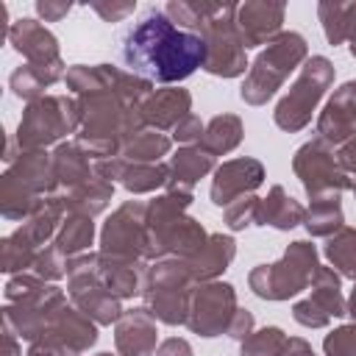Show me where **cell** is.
Here are the masks:
<instances>
[{"label":"cell","mask_w":356,"mask_h":356,"mask_svg":"<svg viewBox=\"0 0 356 356\" xmlns=\"http://www.w3.org/2000/svg\"><path fill=\"white\" fill-rule=\"evenodd\" d=\"M236 289L228 281H206L195 284L189 298V317L186 328L197 337H220L228 331L234 314H236Z\"/></svg>","instance_id":"5bb4252c"},{"label":"cell","mask_w":356,"mask_h":356,"mask_svg":"<svg viewBox=\"0 0 356 356\" xmlns=\"http://www.w3.org/2000/svg\"><path fill=\"white\" fill-rule=\"evenodd\" d=\"M350 56H353V58H356V44H350Z\"/></svg>","instance_id":"94428289"},{"label":"cell","mask_w":356,"mask_h":356,"mask_svg":"<svg viewBox=\"0 0 356 356\" xmlns=\"http://www.w3.org/2000/svg\"><path fill=\"white\" fill-rule=\"evenodd\" d=\"M314 134V139L325 142L334 150L356 136V81H345L339 89H334V95L317 114Z\"/></svg>","instance_id":"2e32d148"},{"label":"cell","mask_w":356,"mask_h":356,"mask_svg":"<svg viewBox=\"0 0 356 356\" xmlns=\"http://www.w3.org/2000/svg\"><path fill=\"white\" fill-rule=\"evenodd\" d=\"M64 303H67L64 289L56 284H44L33 298L3 306V328H8L25 342H36Z\"/></svg>","instance_id":"9a60e30c"},{"label":"cell","mask_w":356,"mask_h":356,"mask_svg":"<svg viewBox=\"0 0 356 356\" xmlns=\"http://www.w3.org/2000/svg\"><path fill=\"white\" fill-rule=\"evenodd\" d=\"M64 217H67V206H64L61 192H56V195L42 197V200L36 203V209L31 211V217L22 220V225H19L17 231H19L33 248L42 250L50 239H56V234H58Z\"/></svg>","instance_id":"cb8c5ba5"},{"label":"cell","mask_w":356,"mask_h":356,"mask_svg":"<svg viewBox=\"0 0 356 356\" xmlns=\"http://www.w3.org/2000/svg\"><path fill=\"white\" fill-rule=\"evenodd\" d=\"M220 3H209V0H170L164 6V14L184 31L189 33H200L203 25L217 14Z\"/></svg>","instance_id":"8d00e7d4"},{"label":"cell","mask_w":356,"mask_h":356,"mask_svg":"<svg viewBox=\"0 0 356 356\" xmlns=\"http://www.w3.org/2000/svg\"><path fill=\"white\" fill-rule=\"evenodd\" d=\"M259 203H261V197H256V195L236 197V200L228 203L225 211H222L225 225H228L231 231H245V228L256 225V220H259Z\"/></svg>","instance_id":"b9f144b4"},{"label":"cell","mask_w":356,"mask_h":356,"mask_svg":"<svg viewBox=\"0 0 356 356\" xmlns=\"http://www.w3.org/2000/svg\"><path fill=\"white\" fill-rule=\"evenodd\" d=\"M353 197H356V184H353Z\"/></svg>","instance_id":"6125c7cd"},{"label":"cell","mask_w":356,"mask_h":356,"mask_svg":"<svg viewBox=\"0 0 356 356\" xmlns=\"http://www.w3.org/2000/svg\"><path fill=\"white\" fill-rule=\"evenodd\" d=\"M214 170V156H209L197 145L178 147V153L170 159V181L164 189H192L200 178H206Z\"/></svg>","instance_id":"484cf974"},{"label":"cell","mask_w":356,"mask_h":356,"mask_svg":"<svg viewBox=\"0 0 356 356\" xmlns=\"http://www.w3.org/2000/svg\"><path fill=\"white\" fill-rule=\"evenodd\" d=\"M317 17L323 25V33L328 44H342L345 42V3L339 0H320L317 3Z\"/></svg>","instance_id":"60d3db41"},{"label":"cell","mask_w":356,"mask_h":356,"mask_svg":"<svg viewBox=\"0 0 356 356\" xmlns=\"http://www.w3.org/2000/svg\"><path fill=\"white\" fill-rule=\"evenodd\" d=\"M8 42L17 53L25 56V64L44 67V70H67L58 53V39L31 17H22L8 25Z\"/></svg>","instance_id":"ac0fdd59"},{"label":"cell","mask_w":356,"mask_h":356,"mask_svg":"<svg viewBox=\"0 0 356 356\" xmlns=\"http://www.w3.org/2000/svg\"><path fill=\"white\" fill-rule=\"evenodd\" d=\"M334 153H337L339 167H342L348 175H356V136H353V139H348V142H342Z\"/></svg>","instance_id":"db71d44e"},{"label":"cell","mask_w":356,"mask_h":356,"mask_svg":"<svg viewBox=\"0 0 356 356\" xmlns=\"http://www.w3.org/2000/svg\"><path fill=\"white\" fill-rule=\"evenodd\" d=\"M331 83H334V64L325 56L306 58L298 78L292 81L289 92L278 100V106L273 111L275 125L286 134L303 131L312 122V117H314L323 95L331 89Z\"/></svg>","instance_id":"9c48e42d"},{"label":"cell","mask_w":356,"mask_h":356,"mask_svg":"<svg viewBox=\"0 0 356 356\" xmlns=\"http://www.w3.org/2000/svg\"><path fill=\"white\" fill-rule=\"evenodd\" d=\"M145 270H147V264L111 261V259H103V256H100V281H103V286H106L114 298H120V300L134 298V295H142Z\"/></svg>","instance_id":"f546056e"},{"label":"cell","mask_w":356,"mask_h":356,"mask_svg":"<svg viewBox=\"0 0 356 356\" xmlns=\"http://www.w3.org/2000/svg\"><path fill=\"white\" fill-rule=\"evenodd\" d=\"M256 331V320H253V312H248V309H236V314H234V320H231V325H228V337L231 339H239V342H245L250 334Z\"/></svg>","instance_id":"c3c4849f"},{"label":"cell","mask_w":356,"mask_h":356,"mask_svg":"<svg viewBox=\"0 0 356 356\" xmlns=\"http://www.w3.org/2000/svg\"><path fill=\"white\" fill-rule=\"evenodd\" d=\"M264 184V164L259 159L250 156H239V159H228L214 170L211 178V203L225 209L228 203H234L236 197L253 195L259 186Z\"/></svg>","instance_id":"e0dca14e"},{"label":"cell","mask_w":356,"mask_h":356,"mask_svg":"<svg viewBox=\"0 0 356 356\" xmlns=\"http://www.w3.org/2000/svg\"><path fill=\"white\" fill-rule=\"evenodd\" d=\"M234 256H236L234 236H228V234H209L206 245L186 261V267L192 273V281L195 284L217 281L228 270V264L234 261Z\"/></svg>","instance_id":"603a6c76"},{"label":"cell","mask_w":356,"mask_h":356,"mask_svg":"<svg viewBox=\"0 0 356 356\" xmlns=\"http://www.w3.org/2000/svg\"><path fill=\"white\" fill-rule=\"evenodd\" d=\"M64 197V206H67V214H81V217H97L108 209L111 197H114V184L103 181V178H89L86 184L75 186V189H67L61 192Z\"/></svg>","instance_id":"83f0119b"},{"label":"cell","mask_w":356,"mask_h":356,"mask_svg":"<svg viewBox=\"0 0 356 356\" xmlns=\"http://www.w3.org/2000/svg\"><path fill=\"white\" fill-rule=\"evenodd\" d=\"M92 242H95V222H92V217H81V214H67L56 239H53V245L67 259L86 253Z\"/></svg>","instance_id":"e575fe53"},{"label":"cell","mask_w":356,"mask_h":356,"mask_svg":"<svg viewBox=\"0 0 356 356\" xmlns=\"http://www.w3.org/2000/svg\"><path fill=\"white\" fill-rule=\"evenodd\" d=\"M345 39L356 44V0L345 3Z\"/></svg>","instance_id":"9f6ffc18"},{"label":"cell","mask_w":356,"mask_h":356,"mask_svg":"<svg viewBox=\"0 0 356 356\" xmlns=\"http://www.w3.org/2000/svg\"><path fill=\"white\" fill-rule=\"evenodd\" d=\"M147 203L125 200L100 228V256L111 261L147 264Z\"/></svg>","instance_id":"7c38bea8"},{"label":"cell","mask_w":356,"mask_h":356,"mask_svg":"<svg viewBox=\"0 0 356 356\" xmlns=\"http://www.w3.org/2000/svg\"><path fill=\"white\" fill-rule=\"evenodd\" d=\"M309 58V44L298 31H281L250 64L239 97L248 106H264L289 78V72H295L298 67H303V61Z\"/></svg>","instance_id":"5b68a950"},{"label":"cell","mask_w":356,"mask_h":356,"mask_svg":"<svg viewBox=\"0 0 356 356\" xmlns=\"http://www.w3.org/2000/svg\"><path fill=\"white\" fill-rule=\"evenodd\" d=\"M284 17H286L284 3H273V0H245V3H239L236 6V31H239V39H242L245 50L270 44L281 33Z\"/></svg>","instance_id":"d6986e66"},{"label":"cell","mask_w":356,"mask_h":356,"mask_svg":"<svg viewBox=\"0 0 356 356\" xmlns=\"http://www.w3.org/2000/svg\"><path fill=\"white\" fill-rule=\"evenodd\" d=\"M67 295L97 325H111L122 317V300L100 281V253H81L67 261Z\"/></svg>","instance_id":"30bf717a"},{"label":"cell","mask_w":356,"mask_h":356,"mask_svg":"<svg viewBox=\"0 0 356 356\" xmlns=\"http://www.w3.org/2000/svg\"><path fill=\"white\" fill-rule=\"evenodd\" d=\"M286 334L278 325H264L239 342V356H281L286 348Z\"/></svg>","instance_id":"ab89813d"},{"label":"cell","mask_w":356,"mask_h":356,"mask_svg":"<svg viewBox=\"0 0 356 356\" xmlns=\"http://www.w3.org/2000/svg\"><path fill=\"white\" fill-rule=\"evenodd\" d=\"M292 317H295V323H300L303 328H325V325L331 323V317H328L312 298L298 300V303L292 306Z\"/></svg>","instance_id":"bcb514c9"},{"label":"cell","mask_w":356,"mask_h":356,"mask_svg":"<svg viewBox=\"0 0 356 356\" xmlns=\"http://www.w3.org/2000/svg\"><path fill=\"white\" fill-rule=\"evenodd\" d=\"M0 356H22V348H19V337L11 334L8 328H3V350Z\"/></svg>","instance_id":"6f0895ef"},{"label":"cell","mask_w":356,"mask_h":356,"mask_svg":"<svg viewBox=\"0 0 356 356\" xmlns=\"http://www.w3.org/2000/svg\"><path fill=\"white\" fill-rule=\"evenodd\" d=\"M67 261H70V259H67L56 245H44V248L39 250L36 261H33V275H39L42 281L53 284V281H58V278L67 275Z\"/></svg>","instance_id":"7bdbcfd3"},{"label":"cell","mask_w":356,"mask_h":356,"mask_svg":"<svg viewBox=\"0 0 356 356\" xmlns=\"http://www.w3.org/2000/svg\"><path fill=\"white\" fill-rule=\"evenodd\" d=\"M156 356H192V345L184 337H170V339L159 342Z\"/></svg>","instance_id":"f5cc1de1"},{"label":"cell","mask_w":356,"mask_h":356,"mask_svg":"<svg viewBox=\"0 0 356 356\" xmlns=\"http://www.w3.org/2000/svg\"><path fill=\"white\" fill-rule=\"evenodd\" d=\"M92 8L106 19V22H120V19H125L128 14H134V3H92Z\"/></svg>","instance_id":"816d5d0a"},{"label":"cell","mask_w":356,"mask_h":356,"mask_svg":"<svg viewBox=\"0 0 356 356\" xmlns=\"http://www.w3.org/2000/svg\"><path fill=\"white\" fill-rule=\"evenodd\" d=\"M53 156V172L58 181V189H75L81 184H86L89 178H95V161L75 145V142H61L56 145Z\"/></svg>","instance_id":"d4e9b609"},{"label":"cell","mask_w":356,"mask_h":356,"mask_svg":"<svg viewBox=\"0 0 356 356\" xmlns=\"http://www.w3.org/2000/svg\"><path fill=\"white\" fill-rule=\"evenodd\" d=\"M236 6L239 3H220L217 14L203 25L197 33L206 42V64L203 70L217 78H239L248 75V50L236 31Z\"/></svg>","instance_id":"8fae6325"},{"label":"cell","mask_w":356,"mask_h":356,"mask_svg":"<svg viewBox=\"0 0 356 356\" xmlns=\"http://www.w3.org/2000/svg\"><path fill=\"white\" fill-rule=\"evenodd\" d=\"M195 195L192 189H164L147 200V250L145 261L184 259L189 261L209 239L206 228L186 214Z\"/></svg>","instance_id":"3957f363"},{"label":"cell","mask_w":356,"mask_h":356,"mask_svg":"<svg viewBox=\"0 0 356 356\" xmlns=\"http://www.w3.org/2000/svg\"><path fill=\"white\" fill-rule=\"evenodd\" d=\"M114 348L117 356H156L159 348L156 317L145 306L125 309L122 317L114 323Z\"/></svg>","instance_id":"ffe728a7"},{"label":"cell","mask_w":356,"mask_h":356,"mask_svg":"<svg viewBox=\"0 0 356 356\" xmlns=\"http://www.w3.org/2000/svg\"><path fill=\"white\" fill-rule=\"evenodd\" d=\"M81 108L78 97L70 95H44L25 106L22 120L17 125L14 142L22 150H44L50 145H61L67 134H78Z\"/></svg>","instance_id":"ba28073f"},{"label":"cell","mask_w":356,"mask_h":356,"mask_svg":"<svg viewBox=\"0 0 356 356\" xmlns=\"http://www.w3.org/2000/svg\"><path fill=\"white\" fill-rule=\"evenodd\" d=\"M78 108H81V128L72 142L92 161L120 156L122 145L134 134L147 128L145 117H142V106L125 103L114 92L83 95V97H78Z\"/></svg>","instance_id":"7a4b0ae2"},{"label":"cell","mask_w":356,"mask_h":356,"mask_svg":"<svg viewBox=\"0 0 356 356\" xmlns=\"http://www.w3.org/2000/svg\"><path fill=\"white\" fill-rule=\"evenodd\" d=\"M56 192L61 189L53 172V156L44 150H22L0 175V214L6 220H28L36 203Z\"/></svg>","instance_id":"277c9868"},{"label":"cell","mask_w":356,"mask_h":356,"mask_svg":"<svg viewBox=\"0 0 356 356\" xmlns=\"http://www.w3.org/2000/svg\"><path fill=\"white\" fill-rule=\"evenodd\" d=\"M348 314H350L353 323H356V281H353V289H350V298H348Z\"/></svg>","instance_id":"680465c9"},{"label":"cell","mask_w":356,"mask_h":356,"mask_svg":"<svg viewBox=\"0 0 356 356\" xmlns=\"http://www.w3.org/2000/svg\"><path fill=\"white\" fill-rule=\"evenodd\" d=\"M195 281L184 259H159L142 278V303L164 325H186Z\"/></svg>","instance_id":"8992f818"},{"label":"cell","mask_w":356,"mask_h":356,"mask_svg":"<svg viewBox=\"0 0 356 356\" xmlns=\"http://www.w3.org/2000/svg\"><path fill=\"white\" fill-rule=\"evenodd\" d=\"M292 170H295L298 181L303 184V192L309 195V200L339 197L345 189H353V181L339 167L334 147H328L320 139H312L295 150Z\"/></svg>","instance_id":"4fadbf2b"},{"label":"cell","mask_w":356,"mask_h":356,"mask_svg":"<svg viewBox=\"0 0 356 356\" xmlns=\"http://www.w3.org/2000/svg\"><path fill=\"white\" fill-rule=\"evenodd\" d=\"M25 356H81V353L75 348L61 345V342H53V339H36V342H31V348H28Z\"/></svg>","instance_id":"681fc988"},{"label":"cell","mask_w":356,"mask_h":356,"mask_svg":"<svg viewBox=\"0 0 356 356\" xmlns=\"http://www.w3.org/2000/svg\"><path fill=\"white\" fill-rule=\"evenodd\" d=\"M323 353L325 356H356V323L339 325L323 339Z\"/></svg>","instance_id":"ee69618b"},{"label":"cell","mask_w":356,"mask_h":356,"mask_svg":"<svg viewBox=\"0 0 356 356\" xmlns=\"http://www.w3.org/2000/svg\"><path fill=\"white\" fill-rule=\"evenodd\" d=\"M342 275L334 270V267H317L309 289H312V300L328 314V317H345L348 314V300L342 295Z\"/></svg>","instance_id":"4dcf8cb0"},{"label":"cell","mask_w":356,"mask_h":356,"mask_svg":"<svg viewBox=\"0 0 356 356\" xmlns=\"http://www.w3.org/2000/svg\"><path fill=\"white\" fill-rule=\"evenodd\" d=\"M72 8V3H64V0H36V14L44 19V22H58L61 17H67Z\"/></svg>","instance_id":"f907efd6"},{"label":"cell","mask_w":356,"mask_h":356,"mask_svg":"<svg viewBox=\"0 0 356 356\" xmlns=\"http://www.w3.org/2000/svg\"><path fill=\"white\" fill-rule=\"evenodd\" d=\"M186 114H192V95L189 89H181V86L153 89L142 103L145 125L153 131H172Z\"/></svg>","instance_id":"44dd1931"},{"label":"cell","mask_w":356,"mask_h":356,"mask_svg":"<svg viewBox=\"0 0 356 356\" xmlns=\"http://www.w3.org/2000/svg\"><path fill=\"white\" fill-rule=\"evenodd\" d=\"M317 267V248L306 239H295L278 261L253 267L248 273V286L261 300H289L309 289Z\"/></svg>","instance_id":"52a82bcc"},{"label":"cell","mask_w":356,"mask_h":356,"mask_svg":"<svg viewBox=\"0 0 356 356\" xmlns=\"http://www.w3.org/2000/svg\"><path fill=\"white\" fill-rule=\"evenodd\" d=\"M39 256V248H33L19 231L0 239V270L19 275L25 270H33V261Z\"/></svg>","instance_id":"f35d334b"},{"label":"cell","mask_w":356,"mask_h":356,"mask_svg":"<svg viewBox=\"0 0 356 356\" xmlns=\"http://www.w3.org/2000/svg\"><path fill=\"white\" fill-rule=\"evenodd\" d=\"M67 70H70V67H67ZM67 70H44V67L22 64V67H17V70L11 72L8 86H11V92H14L19 100L33 103V100L44 97V89L53 86L56 81H61V78L67 75Z\"/></svg>","instance_id":"1f68e13d"},{"label":"cell","mask_w":356,"mask_h":356,"mask_svg":"<svg viewBox=\"0 0 356 356\" xmlns=\"http://www.w3.org/2000/svg\"><path fill=\"white\" fill-rule=\"evenodd\" d=\"M323 253L342 278L356 281V228L342 225L334 236H328Z\"/></svg>","instance_id":"74e56055"},{"label":"cell","mask_w":356,"mask_h":356,"mask_svg":"<svg viewBox=\"0 0 356 356\" xmlns=\"http://www.w3.org/2000/svg\"><path fill=\"white\" fill-rule=\"evenodd\" d=\"M39 339H53V342L70 345V348H75L78 353H83V350H89V348L97 342V323L89 320L81 309L64 303V306L56 312V317L50 320L47 331H44Z\"/></svg>","instance_id":"7402d4cb"},{"label":"cell","mask_w":356,"mask_h":356,"mask_svg":"<svg viewBox=\"0 0 356 356\" xmlns=\"http://www.w3.org/2000/svg\"><path fill=\"white\" fill-rule=\"evenodd\" d=\"M170 181V164L156 161V164H125V172L120 178V184L131 192V195H147L156 189H164Z\"/></svg>","instance_id":"d590c367"},{"label":"cell","mask_w":356,"mask_h":356,"mask_svg":"<svg viewBox=\"0 0 356 356\" xmlns=\"http://www.w3.org/2000/svg\"><path fill=\"white\" fill-rule=\"evenodd\" d=\"M345 225V214H342V200L339 197H320L312 200L303 217V228L309 236H334L339 228Z\"/></svg>","instance_id":"d6a6232c"},{"label":"cell","mask_w":356,"mask_h":356,"mask_svg":"<svg viewBox=\"0 0 356 356\" xmlns=\"http://www.w3.org/2000/svg\"><path fill=\"white\" fill-rule=\"evenodd\" d=\"M95 356H114V353H108V350H103V353H95Z\"/></svg>","instance_id":"91938a15"},{"label":"cell","mask_w":356,"mask_h":356,"mask_svg":"<svg viewBox=\"0 0 356 356\" xmlns=\"http://www.w3.org/2000/svg\"><path fill=\"white\" fill-rule=\"evenodd\" d=\"M120 56L128 72L150 83H178L206 64V42L178 28L164 8L150 6L122 33Z\"/></svg>","instance_id":"6da1fadb"},{"label":"cell","mask_w":356,"mask_h":356,"mask_svg":"<svg viewBox=\"0 0 356 356\" xmlns=\"http://www.w3.org/2000/svg\"><path fill=\"white\" fill-rule=\"evenodd\" d=\"M203 131H206V125L200 122V117H197V114H186V117L172 128V139L181 142L184 147H186V145H200Z\"/></svg>","instance_id":"7dc6e473"},{"label":"cell","mask_w":356,"mask_h":356,"mask_svg":"<svg viewBox=\"0 0 356 356\" xmlns=\"http://www.w3.org/2000/svg\"><path fill=\"white\" fill-rule=\"evenodd\" d=\"M245 136V125L236 114H217L206 122V131H203V139H200V150H206L209 156H225L231 153L234 147H239Z\"/></svg>","instance_id":"f1b7e54d"},{"label":"cell","mask_w":356,"mask_h":356,"mask_svg":"<svg viewBox=\"0 0 356 356\" xmlns=\"http://www.w3.org/2000/svg\"><path fill=\"white\" fill-rule=\"evenodd\" d=\"M281 356H317V353H314V348H312L303 337H289Z\"/></svg>","instance_id":"11a10c76"},{"label":"cell","mask_w":356,"mask_h":356,"mask_svg":"<svg viewBox=\"0 0 356 356\" xmlns=\"http://www.w3.org/2000/svg\"><path fill=\"white\" fill-rule=\"evenodd\" d=\"M172 147V139L161 131H153V128H145L139 134H134L125 145H122V159L125 161H134V164H156L161 161V156H167Z\"/></svg>","instance_id":"836d02e7"},{"label":"cell","mask_w":356,"mask_h":356,"mask_svg":"<svg viewBox=\"0 0 356 356\" xmlns=\"http://www.w3.org/2000/svg\"><path fill=\"white\" fill-rule=\"evenodd\" d=\"M47 281H42L39 275L33 273H19V275H11L8 284H6V303H22L28 298H33Z\"/></svg>","instance_id":"f6af8a7d"},{"label":"cell","mask_w":356,"mask_h":356,"mask_svg":"<svg viewBox=\"0 0 356 356\" xmlns=\"http://www.w3.org/2000/svg\"><path fill=\"white\" fill-rule=\"evenodd\" d=\"M303 217H306V209L292 195H286V189L281 184H275L267 192V197H261V203H259L256 225H273L278 231H292V228L303 225Z\"/></svg>","instance_id":"4316f807"}]
</instances>
